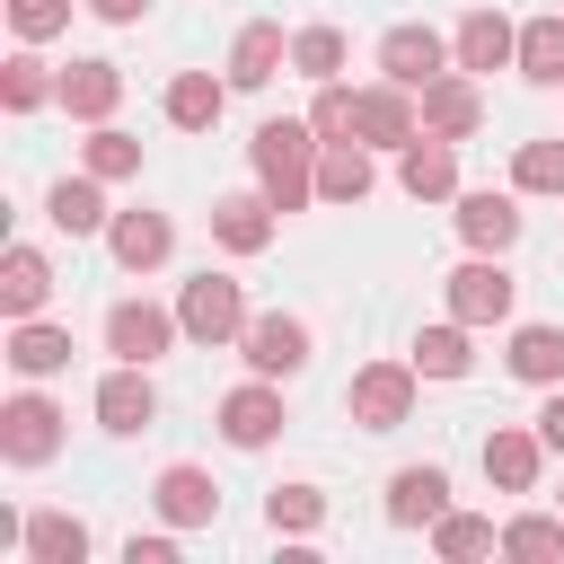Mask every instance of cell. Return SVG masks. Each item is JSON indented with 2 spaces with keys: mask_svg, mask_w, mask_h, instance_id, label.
Instances as JSON below:
<instances>
[{
  "mask_svg": "<svg viewBox=\"0 0 564 564\" xmlns=\"http://www.w3.org/2000/svg\"><path fill=\"white\" fill-rule=\"evenodd\" d=\"M238 352H247L256 379H291V370L308 361V326H300V317H247Z\"/></svg>",
  "mask_w": 564,
  "mask_h": 564,
  "instance_id": "9a60e30c",
  "label": "cell"
},
{
  "mask_svg": "<svg viewBox=\"0 0 564 564\" xmlns=\"http://www.w3.org/2000/svg\"><path fill=\"white\" fill-rule=\"evenodd\" d=\"M88 176H106V185H115V176H141V141L115 132V123H97V132H88Z\"/></svg>",
  "mask_w": 564,
  "mask_h": 564,
  "instance_id": "d590c367",
  "label": "cell"
},
{
  "mask_svg": "<svg viewBox=\"0 0 564 564\" xmlns=\"http://www.w3.org/2000/svg\"><path fill=\"white\" fill-rule=\"evenodd\" d=\"M467 361H476V352H467V317L414 335V370H423V379H467Z\"/></svg>",
  "mask_w": 564,
  "mask_h": 564,
  "instance_id": "4dcf8cb0",
  "label": "cell"
},
{
  "mask_svg": "<svg viewBox=\"0 0 564 564\" xmlns=\"http://www.w3.org/2000/svg\"><path fill=\"white\" fill-rule=\"evenodd\" d=\"M282 423H291V414H282V388H273V379H247V388L220 397V441H229V449H264Z\"/></svg>",
  "mask_w": 564,
  "mask_h": 564,
  "instance_id": "30bf717a",
  "label": "cell"
},
{
  "mask_svg": "<svg viewBox=\"0 0 564 564\" xmlns=\"http://www.w3.org/2000/svg\"><path fill=\"white\" fill-rule=\"evenodd\" d=\"M282 62H291L282 26H273V18H256V26H238V44H229V88H264Z\"/></svg>",
  "mask_w": 564,
  "mask_h": 564,
  "instance_id": "cb8c5ba5",
  "label": "cell"
},
{
  "mask_svg": "<svg viewBox=\"0 0 564 564\" xmlns=\"http://www.w3.org/2000/svg\"><path fill=\"white\" fill-rule=\"evenodd\" d=\"M97 185H106V176H62V185H53V194H44V220H53V229H62V238H97V229H106V220H115V212H106V194H97Z\"/></svg>",
  "mask_w": 564,
  "mask_h": 564,
  "instance_id": "44dd1931",
  "label": "cell"
},
{
  "mask_svg": "<svg viewBox=\"0 0 564 564\" xmlns=\"http://www.w3.org/2000/svg\"><path fill=\"white\" fill-rule=\"evenodd\" d=\"M0 97H9V106H18V115H35V106H44V97H62V79H53V70H44V62H35V53H18V62H9V70H0Z\"/></svg>",
  "mask_w": 564,
  "mask_h": 564,
  "instance_id": "e575fe53",
  "label": "cell"
},
{
  "mask_svg": "<svg viewBox=\"0 0 564 564\" xmlns=\"http://www.w3.org/2000/svg\"><path fill=\"white\" fill-rule=\"evenodd\" d=\"M449 53H458V70H476V79H485V70H511V62H520V26H511L502 9H467L458 35H449Z\"/></svg>",
  "mask_w": 564,
  "mask_h": 564,
  "instance_id": "8fae6325",
  "label": "cell"
},
{
  "mask_svg": "<svg viewBox=\"0 0 564 564\" xmlns=\"http://www.w3.org/2000/svg\"><path fill=\"white\" fill-rule=\"evenodd\" d=\"M115 97H123V70H115V62H70L53 106H62V115H79V123H106V115H115Z\"/></svg>",
  "mask_w": 564,
  "mask_h": 564,
  "instance_id": "ffe728a7",
  "label": "cell"
},
{
  "mask_svg": "<svg viewBox=\"0 0 564 564\" xmlns=\"http://www.w3.org/2000/svg\"><path fill=\"white\" fill-rule=\"evenodd\" d=\"M97 423H106V432H123V441L159 423V388H150V370H141V361H115V370L97 379Z\"/></svg>",
  "mask_w": 564,
  "mask_h": 564,
  "instance_id": "9c48e42d",
  "label": "cell"
},
{
  "mask_svg": "<svg viewBox=\"0 0 564 564\" xmlns=\"http://www.w3.org/2000/svg\"><path fill=\"white\" fill-rule=\"evenodd\" d=\"M511 379L529 388H564V326H511Z\"/></svg>",
  "mask_w": 564,
  "mask_h": 564,
  "instance_id": "4316f807",
  "label": "cell"
},
{
  "mask_svg": "<svg viewBox=\"0 0 564 564\" xmlns=\"http://www.w3.org/2000/svg\"><path fill=\"white\" fill-rule=\"evenodd\" d=\"M123 564H176V538H123Z\"/></svg>",
  "mask_w": 564,
  "mask_h": 564,
  "instance_id": "60d3db41",
  "label": "cell"
},
{
  "mask_svg": "<svg viewBox=\"0 0 564 564\" xmlns=\"http://www.w3.org/2000/svg\"><path fill=\"white\" fill-rule=\"evenodd\" d=\"M264 520H273V529H317V520H326V494H317V485H273V494H264Z\"/></svg>",
  "mask_w": 564,
  "mask_h": 564,
  "instance_id": "8d00e7d4",
  "label": "cell"
},
{
  "mask_svg": "<svg viewBox=\"0 0 564 564\" xmlns=\"http://www.w3.org/2000/svg\"><path fill=\"white\" fill-rule=\"evenodd\" d=\"M88 9H97L106 26H141V18H150V0H88Z\"/></svg>",
  "mask_w": 564,
  "mask_h": 564,
  "instance_id": "7bdbcfd3",
  "label": "cell"
},
{
  "mask_svg": "<svg viewBox=\"0 0 564 564\" xmlns=\"http://www.w3.org/2000/svg\"><path fill=\"white\" fill-rule=\"evenodd\" d=\"M397 185H405L414 203H441V194H458V141H441V132H414V141H405V159H397Z\"/></svg>",
  "mask_w": 564,
  "mask_h": 564,
  "instance_id": "2e32d148",
  "label": "cell"
},
{
  "mask_svg": "<svg viewBox=\"0 0 564 564\" xmlns=\"http://www.w3.org/2000/svg\"><path fill=\"white\" fill-rule=\"evenodd\" d=\"M511 273H502V256H476V264H458L449 273V317H467V326H502L511 317Z\"/></svg>",
  "mask_w": 564,
  "mask_h": 564,
  "instance_id": "ba28073f",
  "label": "cell"
},
{
  "mask_svg": "<svg viewBox=\"0 0 564 564\" xmlns=\"http://www.w3.org/2000/svg\"><path fill=\"white\" fill-rule=\"evenodd\" d=\"M317 123H256V141H247V159H256V185L273 194V212H300V203H317Z\"/></svg>",
  "mask_w": 564,
  "mask_h": 564,
  "instance_id": "6da1fadb",
  "label": "cell"
},
{
  "mask_svg": "<svg viewBox=\"0 0 564 564\" xmlns=\"http://www.w3.org/2000/svg\"><path fill=\"white\" fill-rule=\"evenodd\" d=\"M26 564H79L88 555V520H70V511H26Z\"/></svg>",
  "mask_w": 564,
  "mask_h": 564,
  "instance_id": "83f0119b",
  "label": "cell"
},
{
  "mask_svg": "<svg viewBox=\"0 0 564 564\" xmlns=\"http://www.w3.org/2000/svg\"><path fill=\"white\" fill-rule=\"evenodd\" d=\"M546 458H555V449H546L538 432H520V423H494V432H485V476H494L502 494H529Z\"/></svg>",
  "mask_w": 564,
  "mask_h": 564,
  "instance_id": "e0dca14e",
  "label": "cell"
},
{
  "mask_svg": "<svg viewBox=\"0 0 564 564\" xmlns=\"http://www.w3.org/2000/svg\"><path fill=\"white\" fill-rule=\"evenodd\" d=\"M9 370H18V379H53V370H70V326L18 317V335H9Z\"/></svg>",
  "mask_w": 564,
  "mask_h": 564,
  "instance_id": "484cf974",
  "label": "cell"
},
{
  "mask_svg": "<svg viewBox=\"0 0 564 564\" xmlns=\"http://www.w3.org/2000/svg\"><path fill=\"white\" fill-rule=\"evenodd\" d=\"M449 62H458V53H449L432 26H388V35H379V70H388L397 88H432Z\"/></svg>",
  "mask_w": 564,
  "mask_h": 564,
  "instance_id": "7c38bea8",
  "label": "cell"
},
{
  "mask_svg": "<svg viewBox=\"0 0 564 564\" xmlns=\"http://www.w3.org/2000/svg\"><path fill=\"white\" fill-rule=\"evenodd\" d=\"M176 317H185L194 344H238V335H247V291H238L229 273H194V282L176 291Z\"/></svg>",
  "mask_w": 564,
  "mask_h": 564,
  "instance_id": "7a4b0ae2",
  "label": "cell"
},
{
  "mask_svg": "<svg viewBox=\"0 0 564 564\" xmlns=\"http://www.w3.org/2000/svg\"><path fill=\"white\" fill-rule=\"evenodd\" d=\"M432 546H441L449 564H467V555H485V546H502V538H494V520H476V511H441V520H432Z\"/></svg>",
  "mask_w": 564,
  "mask_h": 564,
  "instance_id": "d6a6232c",
  "label": "cell"
},
{
  "mask_svg": "<svg viewBox=\"0 0 564 564\" xmlns=\"http://www.w3.org/2000/svg\"><path fill=\"white\" fill-rule=\"evenodd\" d=\"M441 511H449V476L441 467H397L388 476V520L397 529H432Z\"/></svg>",
  "mask_w": 564,
  "mask_h": 564,
  "instance_id": "d6986e66",
  "label": "cell"
},
{
  "mask_svg": "<svg viewBox=\"0 0 564 564\" xmlns=\"http://www.w3.org/2000/svg\"><path fill=\"white\" fill-rule=\"evenodd\" d=\"M212 238H220L229 256L273 247V194H220V203H212Z\"/></svg>",
  "mask_w": 564,
  "mask_h": 564,
  "instance_id": "ac0fdd59",
  "label": "cell"
},
{
  "mask_svg": "<svg viewBox=\"0 0 564 564\" xmlns=\"http://www.w3.org/2000/svg\"><path fill=\"white\" fill-rule=\"evenodd\" d=\"M502 555H529V564H538V555H564V520H538V511L511 520V529H502Z\"/></svg>",
  "mask_w": 564,
  "mask_h": 564,
  "instance_id": "74e56055",
  "label": "cell"
},
{
  "mask_svg": "<svg viewBox=\"0 0 564 564\" xmlns=\"http://www.w3.org/2000/svg\"><path fill=\"white\" fill-rule=\"evenodd\" d=\"M414 361H370V370H352V388H344V405H352V423L361 432H397L405 414H414Z\"/></svg>",
  "mask_w": 564,
  "mask_h": 564,
  "instance_id": "3957f363",
  "label": "cell"
},
{
  "mask_svg": "<svg viewBox=\"0 0 564 564\" xmlns=\"http://www.w3.org/2000/svg\"><path fill=\"white\" fill-rule=\"evenodd\" d=\"M511 185H520V194H564V132H555V141H520Z\"/></svg>",
  "mask_w": 564,
  "mask_h": 564,
  "instance_id": "1f68e13d",
  "label": "cell"
},
{
  "mask_svg": "<svg viewBox=\"0 0 564 564\" xmlns=\"http://www.w3.org/2000/svg\"><path fill=\"white\" fill-rule=\"evenodd\" d=\"M414 106H423V132H441V141H467V132L485 123V88H476V70H441L432 88H414Z\"/></svg>",
  "mask_w": 564,
  "mask_h": 564,
  "instance_id": "52a82bcc",
  "label": "cell"
},
{
  "mask_svg": "<svg viewBox=\"0 0 564 564\" xmlns=\"http://www.w3.org/2000/svg\"><path fill=\"white\" fill-rule=\"evenodd\" d=\"M176 335H185V317L159 308V300H115V308H106V352H115V361H141V370H150Z\"/></svg>",
  "mask_w": 564,
  "mask_h": 564,
  "instance_id": "277c9868",
  "label": "cell"
},
{
  "mask_svg": "<svg viewBox=\"0 0 564 564\" xmlns=\"http://www.w3.org/2000/svg\"><path fill=\"white\" fill-rule=\"evenodd\" d=\"M511 70H529L538 88H564V9L520 26V62H511Z\"/></svg>",
  "mask_w": 564,
  "mask_h": 564,
  "instance_id": "f546056e",
  "label": "cell"
},
{
  "mask_svg": "<svg viewBox=\"0 0 564 564\" xmlns=\"http://www.w3.org/2000/svg\"><path fill=\"white\" fill-rule=\"evenodd\" d=\"M308 123H317V141H344V132H352V88H335V79H326V88H317V106H308Z\"/></svg>",
  "mask_w": 564,
  "mask_h": 564,
  "instance_id": "ab89813d",
  "label": "cell"
},
{
  "mask_svg": "<svg viewBox=\"0 0 564 564\" xmlns=\"http://www.w3.org/2000/svg\"><path fill=\"white\" fill-rule=\"evenodd\" d=\"M44 300H53L44 247H9V256H0V308H9V317H44Z\"/></svg>",
  "mask_w": 564,
  "mask_h": 564,
  "instance_id": "603a6c76",
  "label": "cell"
},
{
  "mask_svg": "<svg viewBox=\"0 0 564 564\" xmlns=\"http://www.w3.org/2000/svg\"><path fill=\"white\" fill-rule=\"evenodd\" d=\"M9 26H18L26 44H44V35L70 26V0H9Z\"/></svg>",
  "mask_w": 564,
  "mask_h": 564,
  "instance_id": "f35d334b",
  "label": "cell"
},
{
  "mask_svg": "<svg viewBox=\"0 0 564 564\" xmlns=\"http://www.w3.org/2000/svg\"><path fill=\"white\" fill-rule=\"evenodd\" d=\"M53 449H62V405L35 397V388L9 397V414H0V458H9V467H44Z\"/></svg>",
  "mask_w": 564,
  "mask_h": 564,
  "instance_id": "5b68a950",
  "label": "cell"
},
{
  "mask_svg": "<svg viewBox=\"0 0 564 564\" xmlns=\"http://www.w3.org/2000/svg\"><path fill=\"white\" fill-rule=\"evenodd\" d=\"M220 106H229V79H212V70H176L167 79V123L176 132H212Z\"/></svg>",
  "mask_w": 564,
  "mask_h": 564,
  "instance_id": "d4e9b609",
  "label": "cell"
},
{
  "mask_svg": "<svg viewBox=\"0 0 564 564\" xmlns=\"http://www.w3.org/2000/svg\"><path fill=\"white\" fill-rule=\"evenodd\" d=\"M291 70H300V79H335V70H344V35H335V26H300V35H291Z\"/></svg>",
  "mask_w": 564,
  "mask_h": 564,
  "instance_id": "836d02e7",
  "label": "cell"
},
{
  "mask_svg": "<svg viewBox=\"0 0 564 564\" xmlns=\"http://www.w3.org/2000/svg\"><path fill=\"white\" fill-rule=\"evenodd\" d=\"M150 494H159V520H167V529H212V520H220V485H212V467H185V458H176V467H159Z\"/></svg>",
  "mask_w": 564,
  "mask_h": 564,
  "instance_id": "4fadbf2b",
  "label": "cell"
},
{
  "mask_svg": "<svg viewBox=\"0 0 564 564\" xmlns=\"http://www.w3.org/2000/svg\"><path fill=\"white\" fill-rule=\"evenodd\" d=\"M317 194L326 203H361L370 194V150L344 132V141H326V159H317Z\"/></svg>",
  "mask_w": 564,
  "mask_h": 564,
  "instance_id": "f1b7e54d",
  "label": "cell"
},
{
  "mask_svg": "<svg viewBox=\"0 0 564 564\" xmlns=\"http://www.w3.org/2000/svg\"><path fill=\"white\" fill-rule=\"evenodd\" d=\"M106 247H115L123 273H159L176 256V229H167V212H115L106 220Z\"/></svg>",
  "mask_w": 564,
  "mask_h": 564,
  "instance_id": "5bb4252c",
  "label": "cell"
},
{
  "mask_svg": "<svg viewBox=\"0 0 564 564\" xmlns=\"http://www.w3.org/2000/svg\"><path fill=\"white\" fill-rule=\"evenodd\" d=\"M538 441H546V449H555V458H564V388H555V397H546V405H538Z\"/></svg>",
  "mask_w": 564,
  "mask_h": 564,
  "instance_id": "b9f144b4",
  "label": "cell"
},
{
  "mask_svg": "<svg viewBox=\"0 0 564 564\" xmlns=\"http://www.w3.org/2000/svg\"><path fill=\"white\" fill-rule=\"evenodd\" d=\"M352 132H361V141H379V150H405V141L423 132V106H414V88H397V79H379V88H352Z\"/></svg>",
  "mask_w": 564,
  "mask_h": 564,
  "instance_id": "8992f818",
  "label": "cell"
},
{
  "mask_svg": "<svg viewBox=\"0 0 564 564\" xmlns=\"http://www.w3.org/2000/svg\"><path fill=\"white\" fill-rule=\"evenodd\" d=\"M458 238H467L476 256H502V247L520 238V203H511V194H458Z\"/></svg>",
  "mask_w": 564,
  "mask_h": 564,
  "instance_id": "7402d4cb",
  "label": "cell"
}]
</instances>
